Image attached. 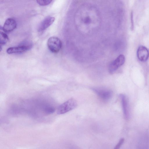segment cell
I'll list each match as a JSON object with an SVG mask.
<instances>
[{
  "label": "cell",
  "instance_id": "cell-2",
  "mask_svg": "<svg viewBox=\"0 0 149 149\" xmlns=\"http://www.w3.org/2000/svg\"><path fill=\"white\" fill-rule=\"evenodd\" d=\"M47 46L52 52L56 53L61 49L62 47V43L58 38L52 36L49 38L48 40Z\"/></svg>",
  "mask_w": 149,
  "mask_h": 149
},
{
  "label": "cell",
  "instance_id": "cell-13",
  "mask_svg": "<svg viewBox=\"0 0 149 149\" xmlns=\"http://www.w3.org/2000/svg\"><path fill=\"white\" fill-rule=\"evenodd\" d=\"M124 139L123 138H122L120 139L115 146L114 149H119L124 143Z\"/></svg>",
  "mask_w": 149,
  "mask_h": 149
},
{
  "label": "cell",
  "instance_id": "cell-7",
  "mask_svg": "<svg viewBox=\"0 0 149 149\" xmlns=\"http://www.w3.org/2000/svg\"><path fill=\"white\" fill-rule=\"evenodd\" d=\"M137 56L140 61H146L148 59L149 56L148 50L144 46H140L137 49Z\"/></svg>",
  "mask_w": 149,
  "mask_h": 149
},
{
  "label": "cell",
  "instance_id": "cell-9",
  "mask_svg": "<svg viewBox=\"0 0 149 149\" xmlns=\"http://www.w3.org/2000/svg\"><path fill=\"white\" fill-rule=\"evenodd\" d=\"M120 97L121 100L124 116L126 119H128L129 117V114L127 100L126 96L124 94H120Z\"/></svg>",
  "mask_w": 149,
  "mask_h": 149
},
{
  "label": "cell",
  "instance_id": "cell-8",
  "mask_svg": "<svg viewBox=\"0 0 149 149\" xmlns=\"http://www.w3.org/2000/svg\"><path fill=\"white\" fill-rule=\"evenodd\" d=\"M55 20V17L52 16L48 17L44 19L38 26V31L42 32L45 30L53 24Z\"/></svg>",
  "mask_w": 149,
  "mask_h": 149
},
{
  "label": "cell",
  "instance_id": "cell-11",
  "mask_svg": "<svg viewBox=\"0 0 149 149\" xmlns=\"http://www.w3.org/2000/svg\"><path fill=\"white\" fill-rule=\"evenodd\" d=\"M44 111L46 113L50 114L54 112L55 111V109L52 107L47 106L45 107Z\"/></svg>",
  "mask_w": 149,
  "mask_h": 149
},
{
  "label": "cell",
  "instance_id": "cell-1",
  "mask_svg": "<svg viewBox=\"0 0 149 149\" xmlns=\"http://www.w3.org/2000/svg\"><path fill=\"white\" fill-rule=\"evenodd\" d=\"M77 105V101L71 98L61 104L58 107L57 113L58 114H63L71 111L76 107Z\"/></svg>",
  "mask_w": 149,
  "mask_h": 149
},
{
  "label": "cell",
  "instance_id": "cell-10",
  "mask_svg": "<svg viewBox=\"0 0 149 149\" xmlns=\"http://www.w3.org/2000/svg\"><path fill=\"white\" fill-rule=\"evenodd\" d=\"M0 51H1L2 46L7 42L9 40V38L7 34L3 32H0Z\"/></svg>",
  "mask_w": 149,
  "mask_h": 149
},
{
  "label": "cell",
  "instance_id": "cell-4",
  "mask_svg": "<svg viewBox=\"0 0 149 149\" xmlns=\"http://www.w3.org/2000/svg\"><path fill=\"white\" fill-rule=\"evenodd\" d=\"M32 46V45L31 43L26 42L17 46L8 48L6 52L8 54L22 53L30 49Z\"/></svg>",
  "mask_w": 149,
  "mask_h": 149
},
{
  "label": "cell",
  "instance_id": "cell-3",
  "mask_svg": "<svg viewBox=\"0 0 149 149\" xmlns=\"http://www.w3.org/2000/svg\"><path fill=\"white\" fill-rule=\"evenodd\" d=\"M102 100L104 102L109 101L113 95L112 91L110 90L102 88H96L92 89Z\"/></svg>",
  "mask_w": 149,
  "mask_h": 149
},
{
  "label": "cell",
  "instance_id": "cell-12",
  "mask_svg": "<svg viewBox=\"0 0 149 149\" xmlns=\"http://www.w3.org/2000/svg\"><path fill=\"white\" fill-rule=\"evenodd\" d=\"M52 0H36L37 3L40 5L45 6L51 3Z\"/></svg>",
  "mask_w": 149,
  "mask_h": 149
},
{
  "label": "cell",
  "instance_id": "cell-6",
  "mask_svg": "<svg viewBox=\"0 0 149 149\" xmlns=\"http://www.w3.org/2000/svg\"><path fill=\"white\" fill-rule=\"evenodd\" d=\"M17 23L13 18H9L5 21L2 29L5 32L9 33L13 31L16 28Z\"/></svg>",
  "mask_w": 149,
  "mask_h": 149
},
{
  "label": "cell",
  "instance_id": "cell-5",
  "mask_svg": "<svg viewBox=\"0 0 149 149\" xmlns=\"http://www.w3.org/2000/svg\"><path fill=\"white\" fill-rule=\"evenodd\" d=\"M125 61V57L124 55L120 54L116 59L112 61L109 67V71L110 74L114 73L118 68L124 63Z\"/></svg>",
  "mask_w": 149,
  "mask_h": 149
}]
</instances>
